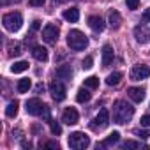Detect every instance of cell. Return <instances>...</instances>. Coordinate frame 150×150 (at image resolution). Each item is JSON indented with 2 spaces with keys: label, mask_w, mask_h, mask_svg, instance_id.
Instances as JSON below:
<instances>
[{
  "label": "cell",
  "mask_w": 150,
  "mask_h": 150,
  "mask_svg": "<svg viewBox=\"0 0 150 150\" xmlns=\"http://www.w3.org/2000/svg\"><path fill=\"white\" fill-rule=\"evenodd\" d=\"M39 27H41V21H32V30H39Z\"/></svg>",
  "instance_id": "37"
},
{
  "label": "cell",
  "mask_w": 150,
  "mask_h": 150,
  "mask_svg": "<svg viewBox=\"0 0 150 150\" xmlns=\"http://www.w3.org/2000/svg\"><path fill=\"white\" fill-rule=\"evenodd\" d=\"M118 139H120V132H118V131H113L106 139H103V141H101V146H111V145L118 143Z\"/></svg>",
  "instance_id": "19"
},
{
  "label": "cell",
  "mask_w": 150,
  "mask_h": 150,
  "mask_svg": "<svg viewBox=\"0 0 150 150\" xmlns=\"http://www.w3.org/2000/svg\"><path fill=\"white\" fill-rule=\"evenodd\" d=\"M88 27H90L94 32H103L104 27H106V23H104V20H103L101 16H90V18H88Z\"/></svg>",
  "instance_id": "13"
},
{
  "label": "cell",
  "mask_w": 150,
  "mask_h": 150,
  "mask_svg": "<svg viewBox=\"0 0 150 150\" xmlns=\"http://www.w3.org/2000/svg\"><path fill=\"white\" fill-rule=\"evenodd\" d=\"M27 69H28V62H25V60L14 62V64L11 65V72H14V74H18V72H23V71H27Z\"/></svg>",
  "instance_id": "25"
},
{
  "label": "cell",
  "mask_w": 150,
  "mask_h": 150,
  "mask_svg": "<svg viewBox=\"0 0 150 150\" xmlns=\"http://www.w3.org/2000/svg\"><path fill=\"white\" fill-rule=\"evenodd\" d=\"M150 21V7H146L145 11H143V14H141V23L145 25V23H148Z\"/></svg>",
  "instance_id": "31"
},
{
  "label": "cell",
  "mask_w": 150,
  "mask_h": 150,
  "mask_svg": "<svg viewBox=\"0 0 150 150\" xmlns=\"http://www.w3.org/2000/svg\"><path fill=\"white\" fill-rule=\"evenodd\" d=\"M2 23H4V28L6 30L18 32L21 28V25H23V16L20 13H7V14H4Z\"/></svg>",
  "instance_id": "3"
},
{
  "label": "cell",
  "mask_w": 150,
  "mask_h": 150,
  "mask_svg": "<svg viewBox=\"0 0 150 150\" xmlns=\"http://www.w3.org/2000/svg\"><path fill=\"white\" fill-rule=\"evenodd\" d=\"M122 148H141V143L139 141H125V143H122Z\"/></svg>",
  "instance_id": "28"
},
{
  "label": "cell",
  "mask_w": 150,
  "mask_h": 150,
  "mask_svg": "<svg viewBox=\"0 0 150 150\" xmlns=\"http://www.w3.org/2000/svg\"><path fill=\"white\" fill-rule=\"evenodd\" d=\"M50 129H51V132H53L55 136H60V134H62V127H60V124L55 122V120L50 122Z\"/></svg>",
  "instance_id": "27"
},
{
  "label": "cell",
  "mask_w": 150,
  "mask_h": 150,
  "mask_svg": "<svg viewBox=\"0 0 150 150\" xmlns=\"http://www.w3.org/2000/svg\"><path fill=\"white\" fill-rule=\"evenodd\" d=\"M44 2H46V0H28V4H30L32 7H42Z\"/></svg>",
  "instance_id": "33"
},
{
  "label": "cell",
  "mask_w": 150,
  "mask_h": 150,
  "mask_svg": "<svg viewBox=\"0 0 150 150\" xmlns=\"http://www.w3.org/2000/svg\"><path fill=\"white\" fill-rule=\"evenodd\" d=\"M113 57H115V53H113L111 44H104V46H103V65H104V67L110 65V64L113 62Z\"/></svg>",
  "instance_id": "15"
},
{
  "label": "cell",
  "mask_w": 150,
  "mask_h": 150,
  "mask_svg": "<svg viewBox=\"0 0 150 150\" xmlns=\"http://www.w3.org/2000/svg\"><path fill=\"white\" fill-rule=\"evenodd\" d=\"M94 124H90L92 125V129H104V127H108V124H110V111L106 110V108H103V110H99V113L96 115V118L92 120Z\"/></svg>",
  "instance_id": "6"
},
{
  "label": "cell",
  "mask_w": 150,
  "mask_h": 150,
  "mask_svg": "<svg viewBox=\"0 0 150 150\" xmlns=\"http://www.w3.org/2000/svg\"><path fill=\"white\" fill-rule=\"evenodd\" d=\"M127 96L131 97V101L141 103V101L145 99V90H143L141 87H131V88H127Z\"/></svg>",
  "instance_id": "12"
},
{
  "label": "cell",
  "mask_w": 150,
  "mask_h": 150,
  "mask_svg": "<svg viewBox=\"0 0 150 150\" xmlns=\"http://www.w3.org/2000/svg\"><path fill=\"white\" fill-rule=\"evenodd\" d=\"M64 20L71 21V23H76L80 20V11L76 7H71V9H65L64 11Z\"/></svg>",
  "instance_id": "17"
},
{
  "label": "cell",
  "mask_w": 150,
  "mask_h": 150,
  "mask_svg": "<svg viewBox=\"0 0 150 150\" xmlns=\"http://www.w3.org/2000/svg\"><path fill=\"white\" fill-rule=\"evenodd\" d=\"M85 87L90 88V90L97 88V87H99V78H96V76H88V78H85Z\"/></svg>",
  "instance_id": "26"
},
{
  "label": "cell",
  "mask_w": 150,
  "mask_h": 150,
  "mask_svg": "<svg viewBox=\"0 0 150 150\" xmlns=\"http://www.w3.org/2000/svg\"><path fill=\"white\" fill-rule=\"evenodd\" d=\"M88 145H90V138H88L85 132L76 131V132H72V134L69 136V146L74 148V150H83V148H87Z\"/></svg>",
  "instance_id": "4"
},
{
  "label": "cell",
  "mask_w": 150,
  "mask_h": 150,
  "mask_svg": "<svg viewBox=\"0 0 150 150\" xmlns=\"http://www.w3.org/2000/svg\"><path fill=\"white\" fill-rule=\"evenodd\" d=\"M139 124H141V127H150V115H143Z\"/></svg>",
  "instance_id": "32"
},
{
  "label": "cell",
  "mask_w": 150,
  "mask_h": 150,
  "mask_svg": "<svg viewBox=\"0 0 150 150\" xmlns=\"http://www.w3.org/2000/svg\"><path fill=\"white\" fill-rule=\"evenodd\" d=\"M120 23H122V16L117 11H111L110 13V27L113 30H117V28H120Z\"/></svg>",
  "instance_id": "20"
},
{
  "label": "cell",
  "mask_w": 150,
  "mask_h": 150,
  "mask_svg": "<svg viewBox=\"0 0 150 150\" xmlns=\"http://www.w3.org/2000/svg\"><path fill=\"white\" fill-rule=\"evenodd\" d=\"M9 55L11 57H20L21 53H23V46L20 44V42H9Z\"/></svg>",
  "instance_id": "24"
},
{
  "label": "cell",
  "mask_w": 150,
  "mask_h": 150,
  "mask_svg": "<svg viewBox=\"0 0 150 150\" xmlns=\"http://www.w3.org/2000/svg\"><path fill=\"white\" fill-rule=\"evenodd\" d=\"M42 90H44V85H42V83H39V85L35 87V92H37V94H41Z\"/></svg>",
  "instance_id": "38"
},
{
  "label": "cell",
  "mask_w": 150,
  "mask_h": 150,
  "mask_svg": "<svg viewBox=\"0 0 150 150\" xmlns=\"http://www.w3.org/2000/svg\"><path fill=\"white\" fill-rule=\"evenodd\" d=\"M44 146H46V148H58V143H57V141H48Z\"/></svg>",
  "instance_id": "36"
},
{
  "label": "cell",
  "mask_w": 150,
  "mask_h": 150,
  "mask_svg": "<svg viewBox=\"0 0 150 150\" xmlns=\"http://www.w3.org/2000/svg\"><path fill=\"white\" fill-rule=\"evenodd\" d=\"M27 108V113L28 115H41V111H42V108H44V104L41 103V99H37V97H32V99H28L27 101V104H25Z\"/></svg>",
  "instance_id": "9"
},
{
  "label": "cell",
  "mask_w": 150,
  "mask_h": 150,
  "mask_svg": "<svg viewBox=\"0 0 150 150\" xmlns=\"http://www.w3.org/2000/svg\"><path fill=\"white\" fill-rule=\"evenodd\" d=\"M30 87H32L30 80H28V78H23V80H20V81H18V85H16V90H18L20 94H27V92L30 90Z\"/></svg>",
  "instance_id": "23"
},
{
  "label": "cell",
  "mask_w": 150,
  "mask_h": 150,
  "mask_svg": "<svg viewBox=\"0 0 150 150\" xmlns=\"http://www.w3.org/2000/svg\"><path fill=\"white\" fill-rule=\"evenodd\" d=\"M58 32H60V28H58L55 23H48V25L42 28V39H44L48 44H53V42H57V39H58Z\"/></svg>",
  "instance_id": "7"
},
{
  "label": "cell",
  "mask_w": 150,
  "mask_h": 150,
  "mask_svg": "<svg viewBox=\"0 0 150 150\" xmlns=\"http://www.w3.org/2000/svg\"><path fill=\"white\" fill-rule=\"evenodd\" d=\"M136 136H139L141 139H146V138H150V131H136Z\"/></svg>",
  "instance_id": "34"
},
{
  "label": "cell",
  "mask_w": 150,
  "mask_h": 150,
  "mask_svg": "<svg viewBox=\"0 0 150 150\" xmlns=\"http://www.w3.org/2000/svg\"><path fill=\"white\" fill-rule=\"evenodd\" d=\"M41 117L42 118H46V120H50V108L44 104V108H42V111H41Z\"/></svg>",
  "instance_id": "35"
},
{
  "label": "cell",
  "mask_w": 150,
  "mask_h": 150,
  "mask_svg": "<svg viewBox=\"0 0 150 150\" xmlns=\"http://www.w3.org/2000/svg\"><path fill=\"white\" fill-rule=\"evenodd\" d=\"M67 46L74 51H81L88 46V39L81 30L74 28V30H69V34H67Z\"/></svg>",
  "instance_id": "2"
},
{
  "label": "cell",
  "mask_w": 150,
  "mask_h": 150,
  "mask_svg": "<svg viewBox=\"0 0 150 150\" xmlns=\"http://www.w3.org/2000/svg\"><path fill=\"white\" fill-rule=\"evenodd\" d=\"M55 74L60 80H71L72 78V69H71V65H60V67H57Z\"/></svg>",
  "instance_id": "16"
},
{
  "label": "cell",
  "mask_w": 150,
  "mask_h": 150,
  "mask_svg": "<svg viewBox=\"0 0 150 150\" xmlns=\"http://www.w3.org/2000/svg\"><path fill=\"white\" fill-rule=\"evenodd\" d=\"M125 6H127V9H131V11H136V9L139 7V0H125Z\"/></svg>",
  "instance_id": "29"
},
{
  "label": "cell",
  "mask_w": 150,
  "mask_h": 150,
  "mask_svg": "<svg viewBox=\"0 0 150 150\" xmlns=\"http://www.w3.org/2000/svg\"><path fill=\"white\" fill-rule=\"evenodd\" d=\"M32 57L37 62H46L48 60V50L44 46H34L32 48Z\"/></svg>",
  "instance_id": "14"
},
{
  "label": "cell",
  "mask_w": 150,
  "mask_h": 150,
  "mask_svg": "<svg viewBox=\"0 0 150 150\" xmlns=\"http://www.w3.org/2000/svg\"><path fill=\"white\" fill-rule=\"evenodd\" d=\"M80 120V113L74 110V108H65L64 113H62V122L67 124V125H74V124H78Z\"/></svg>",
  "instance_id": "10"
},
{
  "label": "cell",
  "mask_w": 150,
  "mask_h": 150,
  "mask_svg": "<svg viewBox=\"0 0 150 150\" xmlns=\"http://www.w3.org/2000/svg\"><path fill=\"white\" fill-rule=\"evenodd\" d=\"M134 37H136V41L141 42V44L148 42V41H150V28H148L146 25H138V27L134 28Z\"/></svg>",
  "instance_id": "11"
},
{
  "label": "cell",
  "mask_w": 150,
  "mask_h": 150,
  "mask_svg": "<svg viewBox=\"0 0 150 150\" xmlns=\"http://www.w3.org/2000/svg\"><path fill=\"white\" fill-rule=\"evenodd\" d=\"M134 108L127 101H117L113 104V122L115 124H125L132 118Z\"/></svg>",
  "instance_id": "1"
},
{
  "label": "cell",
  "mask_w": 150,
  "mask_h": 150,
  "mask_svg": "<svg viewBox=\"0 0 150 150\" xmlns=\"http://www.w3.org/2000/svg\"><path fill=\"white\" fill-rule=\"evenodd\" d=\"M90 99H92V94L88 92V88H87V87L78 90V94H76V101H78V103H81V104H83V103H88Z\"/></svg>",
  "instance_id": "21"
},
{
  "label": "cell",
  "mask_w": 150,
  "mask_h": 150,
  "mask_svg": "<svg viewBox=\"0 0 150 150\" xmlns=\"http://www.w3.org/2000/svg\"><path fill=\"white\" fill-rule=\"evenodd\" d=\"M124 78V74L120 72V71H115V72H111L110 76L106 78V85H110V87H115V85H118L120 83V80Z\"/></svg>",
  "instance_id": "18"
},
{
  "label": "cell",
  "mask_w": 150,
  "mask_h": 150,
  "mask_svg": "<svg viewBox=\"0 0 150 150\" xmlns=\"http://www.w3.org/2000/svg\"><path fill=\"white\" fill-rule=\"evenodd\" d=\"M18 108H20V103H18V101H11V103L7 104V108H6V115H7L9 118H14V117L18 115Z\"/></svg>",
  "instance_id": "22"
},
{
  "label": "cell",
  "mask_w": 150,
  "mask_h": 150,
  "mask_svg": "<svg viewBox=\"0 0 150 150\" xmlns=\"http://www.w3.org/2000/svg\"><path fill=\"white\" fill-rule=\"evenodd\" d=\"M92 65H94V58L88 55V57H85V60H83V69H92Z\"/></svg>",
  "instance_id": "30"
},
{
  "label": "cell",
  "mask_w": 150,
  "mask_h": 150,
  "mask_svg": "<svg viewBox=\"0 0 150 150\" xmlns=\"http://www.w3.org/2000/svg\"><path fill=\"white\" fill-rule=\"evenodd\" d=\"M50 94H51V97H53L57 103H60V101L65 99L67 90H65V87H64L62 81H51V83H50Z\"/></svg>",
  "instance_id": "8"
},
{
  "label": "cell",
  "mask_w": 150,
  "mask_h": 150,
  "mask_svg": "<svg viewBox=\"0 0 150 150\" xmlns=\"http://www.w3.org/2000/svg\"><path fill=\"white\" fill-rule=\"evenodd\" d=\"M150 76V67L145 65V64H138V65H132L131 72H129V78L132 81H141V80H146Z\"/></svg>",
  "instance_id": "5"
}]
</instances>
